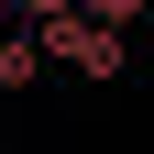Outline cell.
Here are the masks:
<instances>
[{
	"label": "cell",
	"instance_id": "1",
	"mask_svg": "<svg viewBox=\"0 0 154 154\" xmlns=\"http://www.w3.org/2000/svg\"><path fill=\"white\" fill-rule=\"evenodd\" d=\"M33 77H44V44H33V33H11V55H0V88H33Z\"/></svg>",
	"mask_w": 154,
	"mask_h": 154
},
{
	"label": "cell",
	"instance_id": "2",
	"mask_svg": "<svg viewBox=\"0 0 154 154\" xmlns=\"http://www.w3.org/2000/svg\"><path fill=\"white\" fill-rule=\"evenodd\" d=\"M11 33H22V22H11V11H0V55H11Z\"/></svg>",
	"mask_w": 154,
	"mask_h": 154
}]
</instances>
